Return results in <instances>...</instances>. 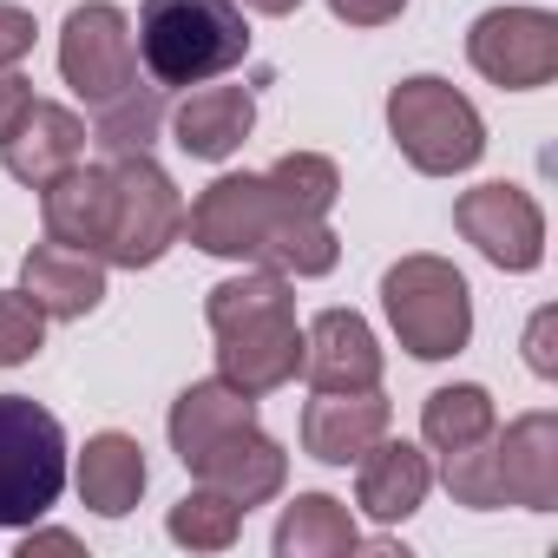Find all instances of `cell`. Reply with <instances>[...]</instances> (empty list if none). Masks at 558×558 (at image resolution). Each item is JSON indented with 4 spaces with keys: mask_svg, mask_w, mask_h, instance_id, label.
Masks as SVG:
<instances>
[{
    "mask_svg": "<svg viewBox=\"0 0 558 558\" xmlns=\"http://www.w3.org/2000/svg\"><path fill=\"white\" fill-rule=\"evenodd\" d=\"M236 8H250V14H269V21H283V14H296L303 0H236Z\"/></svg>",
    "mask_w": 558,
    "mask_h": 558,
    "instance_id": "836d02e7",
    "label": "cell"
},
{
    "mask_svg": "<svg viewBox=\"0 0 558 558\" xmlns=\"http://www.w3.org/2000/svg\"><path fill=\"white\" fill-rule=\"evenodd\" d=\"M427 486H434V466H427V453L408 447V440H388V434H381V440L355 460V506H362L375 525L414 519L421 499H427Z\"/></svg>",
    "mask_w": 558,
    "mask_h": 558,
    "instance_id": "ac0fdd59",
    "label": "cell"
},
{
    "mask_svg": "<svg viewBox=\"0 0 558 558\" xmlns=\"http://www.w3.org/2000/svg\"><path fill=\"white\" fill-rule=\"evenodd\" d=\"M381 310L414 362H447L473 342V290L447 256H401L381 276Z\"/></svg>",
    "mask_w": 558,
    "mask_h": 558,
    "instance_id": "277c9868",
    "label": "cell"
},
{
    "mask_svg": "<svg viewBox=\"0 0 558 558\" xmlns=\"http://www.w3.org/2000/svg\"><path fill=\"white\" fill-rule=\"evenodd\" d=\"M440 480L453 493V506H473V512H499V466H493V434L473 440V447H453L440 453Z\"/></svg>",
    "mask_w": 558,
    "mask_h": 558,
    "instance_id": "4316f807",
    "label": "cell"
},
{
    "mask_svg": "<svg viewBox=\"0 0 558 558\" xmlns=\"http://www.w3.org/2000/svg\"><path fill=\"white\" fill-rule=\"evenodd\" d=\"M250 421H256V395H243V388H230L223 375H210V381H191V388L171 401L165 434H171V453L191 466L197 453H210L223 434H236V427H250Z\"/></svg>",
    "mask_w": 558,
    "mask_h": 558,
    "instance_id": "ffe728a7",
    "label": "cell"
},
{
    "mask_svg": "<svg viewBox=\"0 0 558 558\" xmlns=\"http://www.w3.org/2000/svg\"><path fill=\"white\" fill-rule=\"evenodd\" d=\"M362 545V525L329 493H296L276 519V558H349Z\"/></svg>",
    "mask_w": 558,
    "mask_h": 558,
    "instance_id": "7402d4cb",
    "label": "cell"
},
{
    "mask_svg": "<svg viewBox=\"0 0 558 558\" xmlns=\"http://www.w3.org/2000/svg\"><path fill=\"white\" fill-rule=\"evenodd\" d=\"M184 473H191L197 486H217L223 499H236V506L250 512V506H269L276 493H283V480H290V453L250 421V427L223 434L210 453H197Z\"/></svg>",
    "mask_w": 558,
    "mask_h": 558,
    "instance_id": "5bb4252c",
    "label": "cell"
},
{
    "mask_svg": "<svg viewBox=\"0 0 558 558\" xmlns=\"http://www.w3.org/2000/svg\"><path fill=\"white\" fill-rule=\"evenodd\" d=\"M40 223L53 243H73V250H106V223H112V165H73L60 171L47 191H40Z\"/></svg>",
    "mask_w": 558,
    "mask_h": 558,
    "instance_id": "d6986e66",
    "label": "cell"
},
{
    "mask_svg": "<svg viewBox=\"0 0 558 558\" xmlns=\"http://www.w3.org/2000/svg\"><path fill=\"white\" fill-rule=\"evenodd\" d=\"M401 8L408 0H329V14L342 27H388V21H401Z\"/></svg>",
    "mask_w": 558,
    "mask_h": 558,
    "instance_id": "4dcf8cb0",
    "label": "cell"
},
{
    "mask_svg": "<svg viewBox=\"0 0 558 558\" xmlns=\"http://www.w3.org/2000/svg\"><path fill=\"white\" fill-rule=\"evenodd\" d=\"M34 53V14L0 0V66H21Z\"/></svg>",
    "mask_w": 558,
    "mask_h": 558,
    "instance_id": "f546056e",
    "label": "cell"
},
{
    "mask_svg": "<svg viewBox=\"0 0 558 558\" xmlns=\"http://www.w3.org/2000/svg\"><path fill=\"white\" fill-rule=\"evenodd\" d=\"M158 132H165V93L158 86H125L119 99L93 106V132L86 138L106 158H138V151L158 145Z\"/></svg>",
    "mask_w": 558,
    "mask_h": 558,
    "instance_id": "603a6c76",
    "label": "cell"
},
{
    "mask_svg": "<svg viewBox=\"0 0 558 558\" xmlns=\"http://www.w3.org/2000/svg\"><path fill=\"white\" fill-rule=\"evenodd\" d=\"M303 375L310 388L349 395V388H381V342L355 310H323L303 329Z\"/></svg>",
    "mask_w": 558,
    "mask_h": 558,
    "instance_id": "2e32d148",
    "label": "cell"
},
{
    "mask_svg": "<svg viewBox=\"0 0 558 558\" xmlns=\"http://www.w3.org/2000/svg\"><path fill=\"white\" fill-rule=\"evenodd\" d=\"M132 40L151 86H204L250 60V27L236 0H138Z\"/></svg>",
    "mask_w": 558,
    "mask_h": 558,
    "instance_id": "3957f363",
    "label": "cell"
},
{
    "mask_svg": "<svg viewBox=\"0 0 558 558\" xmlns=\"http://www.w3.org/2000/svg\"><path fill=\"white\" fill-rule=\"evenodd\" d=\"M256 125V93L250 86H184V99L171 106V138L184 158H204V165H223L230 151H243Z\"/></svg>",
    "mask_w": 558,
    "mask_h": 558,
    "instance_id": "e0dca14e",
    "label": "cell"
},
{
    "mask_svg": "<svg viewBox=\"0 0 558 558\" xmlns=\"http://www.w3.org/2000/svg\"><path fill=\"white\" fill-rule=\"evenodd\" d=\"M388 138L421 178H460L486 151L480 106L453 80H434V73H414L388 93Z\"/></svg>",
    "mask_w": 558,
    "mask_h": 558,
    "instance_id": "5b68a950",
    "label": "cell"
},
{
    "mask_svg": "<svg viewBox=\"0 0 558 558\" xmlns=\"http://www.w3.org/2000/svg\"><path fill=\"white\" fill-rule=\"evenodd\" d=\"M493 466H499V506L551 512L558 506V414H519L506 434L493 427Z\"/></svg>",
    "mask_w": 558,
    "mask_h": 558,
    "instance_id": "7c38bea8",
    "label": "cell"
},
{
    "mask_svg": "<svg viewBox=\"0 0 558 558\" xmlns=\"http://www.w3.org/2000/svg\"><path fill=\"white\" fill-rule=\"evenodd\" d=\"M34 106V80H21L14 66H0V138L21 125V112Z\"/></svg>",
    "mask_w": 558,
    "mask_h": 558,
    "instance_id": "1f68e13d",
    "label": "cell"
},
{
    "mask_svg": "<svg viewBox=\"0 0 558 558\" xmlns=\"http://www.w3.org/2000/svg\"><path fill=\"white\" fill-rule=\"evenodd\" d=\"M204 323L217 336V375L243 395H276L303 375V329H296V290L276 269H243L204 296Z\"/></svg>",
    "mask_w": 558,
    "mask_h": 558,
    "instance_id": "7a4b0ae2",
    "label": "cell"
},
{
    "mask_svg": "<svg viewBox=\"0 0 558 558\" xmlns=\"http://www.w3.org/2000/svg\"><path fill=\"white\" fill-rule=\"evenodd\" d=\"M388 427H395V408L381 388H349V395L316 388V401L303 408V453L323 466H355Z\"/></svg>",
    "mask_w": 558,
    "mask_h": 558,
    "instance_id": "8fae6325",
    "label": "cell"
},
{
    "mask_svg": "<svg viewBox=\"0 0 558 558\" xmlns=\"http://www.w3.org/2000/svg\"><path fill=\"white\" fill-rule=\"evenodd\" d=\"M466 60L480 80L506 93H538L558 80V14L545 8H486L466 34Z\"/></svg>",
    "mask_w": 558,
    "mask_h": 558,
    "instance_id": "ba28073f",
    "label": "cell"
},
{
    "mask_svg": "<svg viewBox=\"0 0 558 558\" xmlns=\"http://www.w3.org/2000/svg\"><path fill=\"white\" fill-rule=\"evenodd\" d=\"M263 178L276 184V197H283V204H296V210H310V217H329L336 197H342V171H336L323 151H283Z\"/></svg>",
    "mask_w": 558,
    "mask_h": 558,
    "instance_id": "484cf974",
    "label": "cell"
},
{
    "mask_svg": "<svg viewBox=\"0 0 558 558\" xmlns=\"http://www.w3.org/2000/svg\"><path fill=\"white\" fill-rule=\"evenodd\" d=\"M47 342V316L34 310L27 290H0V368H21L34 362Z\"/></svg>",
    "mask_w": 558,
    "mask_h": 558,
    "instance_id": "83f0119b",
    "label": "cell"
},
{
    "mask_svg": "<svg viewBox=\"0 0 558 558\" xmlns=\"http://www.w3.org/2000/svg\"><path fill=\"white\" fill-rule=\"evenodd\" d=\"M34 551H80V538L73 532H27L21 538V558H34Z\"/></svg>",
    "mask_w": 558,
    "mask_h": 558,
    "instance_id": "d6a6232c",
    "label": "cell"
},
{
    "mask_svg": "<svg viewBox=\"0 0 558 558\" xmlns=\"http://www.w3.org/2000/svg\"><path fill=\"white\" fill-rule=\"evenodd\" d=\"M73 480H80V499L99 519H125L145 499L151 466H145V447L132 434H93L86 453H80V466H73Z\"/></svg>",
    "mask_w": 558,
    "mask_h": 558,
    "instance_id": "44dd1931",
    "label": "cell"
},
{
    "mask_svg": "<svg viewBox=\"0 0 558 558\" xmlns=\"http://www.w3.org/2000/svg\"><path fill=\"white\" fill-rule=\"evenodd\" d=\"M493 427H499V414H493V395H486L480 381L434 388V395H427V408H421V440H427L434 453L473 447V440H486Z\"/></svg>",
    "mask_w": 558,
    "mask_h": 558,
    "instance_id": "cb8c5ba5",
    "label": "cell"
},
{
    "mask_svg": "<svg viewBox=\"0 0 558 558\" xmlns=\"http://www.w3.org/2000/svg\"><path fill=\"white\" fill-rule=\"evenodd\" d=\"M66 473V427L27 395H0V532L40 525L60 506Z\"/></svg>",
    "mask_w": 558,
    "mask_h": 558,
    "instance_id": "8992f818",
    "label": "cell"
},
{
    "mask_svg": "<svg viewBox=\"0 0 558 558\" xmlns=\"http://www.w3.org/2000/svg\"><path fill=\"white\" fill-rule=\"evenodd\" d=\"M453 230H460L493 269L525 276V269L545 263V210H538L532 191H519V184H506V178L460 191V197H453Z\"/></svg>",
    "mask_w": 558,
    "mask_h": 558,
    "instance_id": "30bf717a",
    "label": "cell"
},
{
    "mask_svg": "<svg viewBox=\"0 0 558 558\" xmlns=\"http://www.w3.org/2000/svg\"><path fill=\"white\" fill-rule=\"evenodd\" d=\"M112 165V223H106V263L119 269H151L171 256V243L184 236V197L178 184L151 165V151L138 158H106Z\"/></svg>",
    "mask_w": 558,
    "mask_h": 558,
    "instance_id": "52a82bcc",
    "label": "cell"
},
{
    "mask_svg": "<svg viewBox=\"0 0 558 558\" xmlns=\"http://www.w3.org/2000/svg\"><path fill=\"white\" fill-rule=\"evenodd\" d=\"M551 336H558V310H538V316L525 323V368H532L538 381L558 375V349H551Z\"/></svg>",
    "mask_w": 558,
    "mask_h": 558,
    "instance_id": "f1b7e54d",
    "label": "cell"
},
{
    "mask_svg": "<svg viewBox=\"0 0 558 558\" xmlns=\"http://www.w3.org/2000/svg\"><path fill=\"white\" fill-rule=\"evenodd\" d=\"M184 236L204 256L256 263L276 276H329L342 263V236L329 230V217L283 204L263 171H223L217 184H204L184 210Z\"/></svg>",
    "mask_w": 558,
    "mask_h": 558,
    "instance_id": "6da1fadb",
    "label": "cell"
},
{
    "mask_svg": "<svg viewBox=\"0 0 558 558\" xmlns=\"http://www.w3.org/2000/svg\"><path fill=\"white\" fill-rule=\"evenodd\" d=\"M165 532H171L178 545H191V551H230L236 532H243V506L223 499L217 486H191V493L171 506Z\"/></svg>",
    "mask_w": 558,
    "mask_h": 558,
    "instance_id": "d4e9b609",
    "label": "cell"
},
{
    "mask_svg": "<svg viewBox=\"0 0 558 558\" xmlns=\"http://www.w3.org/2000/svg\"><path fill=\"white\" fill-rule=\"evenodd\" d=\"M60 80L86 106H106L125 86H138V40H132V21L112 8V0H86V8L66 14V27H60Z\"/></svg>",
    "mask_w": 558,
    "mask_h": 558,
    "instance_id": "9c48e42d",
    "label": "cell"
},
{
    "mask_svg": "<svg viewBox=\"0 0 558 558\" xmlns=\"http://www.w3.org/2000/svg\"><path fill=\"white\" fill-rule=\"evenodd\" d=\"M80 158H86V119L73 106H53V99H34L21 112V125L0 138V165H8V178L27 184V191H47Z\"/></svg>",
    "mask_w": 558,
    "mask_h": 558,
    "instance_id": "4fadbf2b",
    "label": "cell"
},
{
    "mask_svg": "<svg viewBox=\"0 0 558 558\" xmlns=\"http://www.w3.org/2000/svg\"><path fill=\"white\" fill-rule=\"evenodd\" d=\"M21 290L34 296V310L47 323H80L106 303V256L73 250V243H34L21 263Z\"/></svg>",
    "mask_w": 558,
    "mask_h": 558,
    "instance_id": "9a60e30c",
    "label": "cell"
}]
</instances>
